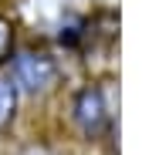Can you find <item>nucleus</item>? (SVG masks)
Listing matches in <instances>:
<instances>
[{"instance_id":"obj_5","label":"nucleus","mask_w":159,"mask_h":155,"mask_svg":"<svg viewBox=\"0 0 159 155\" xmlns=\"http://www.w3.org/2000/svg\"><path fill=\"white\" fill-rule=\"evenodd\" d=\"M17 155H54L48 145H27V149H20Z\"/></svg>"},{"instance_id":"obj_4","label":"nucleus","mask_w":159,"mask_h":155,"mask_svg":"<svg viewBox=\"0 0 159 155\" xmlns=\"http://www.w3.org/2000/svg\"><path fill=\"white\" fill-rule=\"evenodd\" d=\"M14 51H17V27H14V20H10V17H3V14H0V71L10 64Z\"/></svg>"},{"instance_id":"obj_1","label":"nucleus","mask_w":159,"mask_h":155,"mask_svg":"<svg viewBox=\"0 0 159 155\" xmlns=\"http://www.w3.org/2000/svg\"><path fill=\"white\" fill-rule=\"evenodd\" d=\"M7 74L14 78L20 98H24V94H27V98H41V94H48L58 84L61 64H58V58H54L51 51H44V47H34V44H24V47H20V44H17L14 58L7 64Z\"/></svg>"},{"instance_id":"obj_2","label":"nucleus","mask_w":159,"mask_h":155,"mask_svg":"<svg viewBox=\"0 0 159 155\" xmlns=\"http://www.w3.org/2000/svg\"><path fill=\"white\" fill-rule=\"evenodd\" d=\"M71 115H75V125L81 128V135L88 138H102L112 125V111L105 105V91L88 84L75 94V105H71Z\"/></svg>"},{"instance_id":"obj_3","label":"nucleus","mask_w":159,"mask_h":155,"mask_svg":"<svg viewBox=\"0 0 159 155\" xmlns=\"http://www.w3.org/2000/svg\"><path fill=\"white\" fill-rule=\"evenodd\" d=\"M17 108H20V91H17L14 78L7 71H0V131L17 118Z\"/></svg>"}]
</instances>
